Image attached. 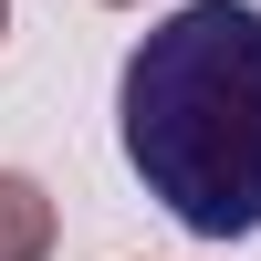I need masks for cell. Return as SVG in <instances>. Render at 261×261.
<instances>
[{"label": "cell", "instance_id": "3", "mask_svg": "<svg viewBox=\"0 0 261 261\" xmlns=\"http://www.w3.org/2000/svg\"><path fill=\"white\" fill-rule=\"evenodd\" d=\"M0 32H11V0H0Z\"/></svg>", "mask_w": 261, "mask_h": 261}, {"label": "cell", "instance_id": "1", "mask_svg": "<svg viewBox=\"0 0 261 261\" xmlns=\"http://www.w3.org/2000/svg\"><path fill=\"white\" fill-rule=\"evenodd\" d=\"M115 136L146 199L188 241H251L261 230V11L178 0L125 53Z\"/></svg>", "mask_w": 261, "mask_h": 261}, {"label": "cell", "instance_id": "2", "mask_svg": "<svg viewBox=\"0 0 261 261\" xmlns=\"http://www.w3.org/2000/svg\"><path fill=\"white\" fill-rule=\"evenodd\" d=\"M53 251V188L0 167V261H42Z\"/></svg>", "mask_w": 261, "mask_h": 261}]
</instances>
